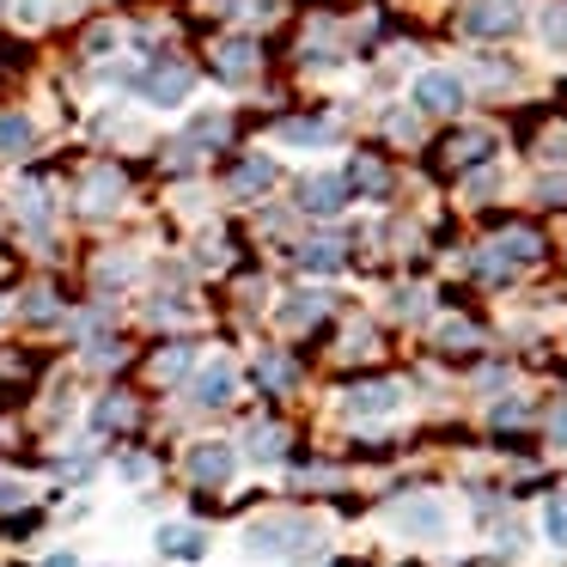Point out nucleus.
Wrapping results in <instances>:
<instances>
[{"instance_id":"obj_16","label":"nucleus","mask_w":567,"mask_h":567,"mask_svg":"<svg viewBox=\"0 0 567 567\" xmlns=\"http://www.w3.org/2000/svg\"><path fill=\"white\" fill-rule=\"evenodd\" d=\"M116 202H123V177H116V172H92V177H86V214H92V208L111 214Z\"/></svg>"},{"instance_id":"obj_5","label":"nucleus","mask_w":567,"mask_h":567,"mask_svg":"<svg viewBox=\"0 0 567 567\" xmlns=\"http://www.w3.org/2000/svg\"><path fill=\"white\" fill-rule=\"evenodd\" d=\"M415 111H427V116H457V111H464V80L445 74V68H427V74L415 80Z\"/></svg>"},{"instance_id":"obj_8","label":"nucleus","mask_w":567,"mask_h":567,"mask_svg":"<svg viewBox=\"0 0 567 567\" xmlns=\"http://www.w3.org/2000/svg\"><path fill=\"white\" fill-rule=\"evenodd\" d=\"M184 470H189V482H208V488H214V482H226L238 470V452L226 440H202V445H189V452H184Z\"/></svg>"},{"instance_id":"obj_29","label":"nucleus","mask_w":567,"mask_h":567,"mask_svg":"<svg viewBox=\"0 0 567 567\" xmlns=\"http://www.w3.org/2000/svg\"><path fill=\"white\" fill-rule=\"evenodd\" d=\"M440 342L445 348H476V330H470V323H440Z\"/></svg>"},{"instance_id":"obj_20","label":"nucleus","mask_w":567,"mask_h":567,"mask_svg":"<svg viewBox=\"0 0 567 567\" xmlns=\"http://www.w3.org/2000/svg\"><path fill=\"white\" fill-rule=\"evenodd\" d=\"M281 141L287 147H330L336 128L330 123H281Z\"/></svg>"},{"instance_id":"obj_22","label":"nucleus","mask_w":567,"mask_h":567,"mask_svg":"<svg viewBox=\"0 0 567 567\" xmlns=\"http://www.w3.org/2000/svg\"><path fill=\"white\" fill-rule=\"evenodd\" d=\"M189 367H196V354H189V342H177V348H165V354L153 360V379H165V384H172V379H184Z\"/></svg>"},{"instance_id":"obj_9","label":"nucleus","mask_w":567,"mask_h":567,"mask_svg":"<svg viewBox=\"0 0 567 567\" xmlns=\"http://www.w3.org/2000/svg\"><path fill=\"white\" fill-rule=\"evenodd\" d=\"M494 147H501V141H494L488 128H457V135L445 141L440 165H445V172H470V165H488Z\"/></svg>"},{"instance_id":"obj_25","label":"nucleus","mask_w":567,"mask_h":567,"mask_svg":"<svg viewBox=\"0 0 567 567\" xmlns=\"http://www.w3.org/2000/svg\"><path fill=\"white\" fill-rule=\"evenodd\" d=\"M257 379L269 384V391H287V384H293V360H281V354H262V360H257Z\"/></svg>"},{"instance_id":"obj_12","label":"nucleus","mask_w":567,"mask_h":567,"mask_svg":"<svg viewBox=\"0 0 567 567\" xmlns=\"http://www.w3.org/2000/svg\"><path fill=\"white\" fill-rule=\"evenodd\" d=\"M226 189H233L238 202H257L262 189H275V165L269 159H238L233 177H226Z\"/></svg>"},{"instance_id":"obj_1","label":"nucleus","mask_w":567,"mask_h":567,"mask_svg":"<svg viewBox=\"0 0 567 567\" xmlns=\"http://www.w3.org/2000/svg\"><path fill=\"white\" fill-rule=\"evenodd\" d=\"M318 525L311 518H257V525L245 530V549L262 555V561H306V555H318Z\"/></svg>"},{"instance_id":"obj_21","label":"nucleus","mask_w":567,"mask_h":567,"mask_svg":"<svg viewBox=\"0 0 567 567\" xmlns=\"http://www.w3.org/2000/svg\"><path fill=\"white\" fill-rule=\"evenodd\" d=\"M543 537H549L555 549H567V494H549V501H543Z\"/></svg>"},{"instance_id":"obj_23","label":"nucleus","mask_w":567,"mask_h":567,"mask_svg":"<svg viewBox=\"0 0 567 567\" xmlns=\"http://www.w3.org/2000/svg\"><path fill=\"white\" fill-rule=\"evenodd\" d=\"M128 415H135V403H128V396H104V403L92 409V433H111V427H123Z\"/></svg>"},{"instance_id":"obj_18","label":"nucleus","mask_w":567,"mask_h":567,"mask_svg":"<svg viewBox=\"0 0 567 567\" xmlns=\"http://www.w3.org/2000/svg\"><path fill=\"white\" fill-rule=\"evenodd\" d=\"M245 445H250V457H257V464H275V457L287 452V433L262 421V427H250V433H245Z\"/></svg>"},{"instance_id":"obj_28","label":"nucleus","mask_w":567,"mask_h":567,"mask_svg":"<svg viewBox=\"0 0 567 567\" xmlns=\"http://www.w3.org/2000/svg\"><path fill=\"white\" fill-rule=\"evenodd\" d=\"M55 7H62V0H19V19H25V25H43Z\"/></svg>"},{"instance_id":"obj_38","label":"nucleus","mask_w":567,"mask_h":567,"mask_svg":"<svg viewBox=\"0 0 567 567\" xmlns=\"http://www.w3.org/2000/svg\"><path fill=\"white\" fill-rule=\"evenodd\" d=\"M43 567H80V561H74V555H68V549H62V555H50V561H43Z\"/></svg>"},{"instance_id":"obj_6","label":"nucleus","mask_w":567,"mask_h":567,"mask_svg":"<svg viewBox=\"0 0 567 567\" xmlns=\"http://www.w3.org/2000/svg\"><path fill=\"white\" fill-rule=\"evenodd\" d=\"M348 421H379V415H396L403 409V384L391 379H372V384H354V391L342 396Z\"/></svg>"},{"instance_id":"obj_15","label":"nucleus","mask_w":567,"mask_h":567,"mask_svg":"<svg viewBox=\"0 0 567 567\" xmlns=\"http://www.w3.org/2000/svg\"><path fill=\"white\" fill-rule=\"evenodd\" d=\"M348 196H384V189H391V177H384V165L379 159H367V153H360L354 165H348Z\"/></svg>"},{"instance_id":"obj_19","label":"nucleus","mask_w":567,"mask_h":567,"mask_svg":"<svg viewBox=\"0 0 567 567\" xmlns=\"http://www.w3.org/2000/svg\"><path fill=\"white\" fill-rule=\"evenodd\" d=\"M537 31H543V43H549V50H567V0H543Z\"/></svg>"},{"instance_id":"obj_30","label":"nucleus","mask_w":567,"mask_h":567,"mask_svg":"<svg viewBox=\"0 0 567 567\" xmlns=\"http://www.w3.org/2000/svg\"><path fill=\"white\" fill-rule=\"evenodd\" d=\"M123 482H153V457H123Z\"/></svg>"},{"instance_id":"obj_13","label":"nucleus","mask_w":567,"mask_h":567,"mask_svg":"<svg viewBox=\"0 0 567 567\" xmlns=\"http://www.w3.org/2000/svg\"><path fill=\"white\" fill-rule=\"evenodd\" d=\"M226 396H233V367H226V360H214V367L189 384V403H196V409H220Z\"/></svg>"},{"instance_id":"obj_26","label":"nucleus","mask_w":567,"mask_h":567,"mask_svg":"<svg viewBox=\"0 0 567 567\" xmlns=\"http://www.w3.org/2000/svg\"><path fill=\"white\" fill-rule=\"evenodd\" d=\"M31 147V123L25 116H0V153H25Z\"/></svg>"},{"instance_id":"obj_31","label":"nucleus","mask_w":567,"mask_h":567,"mask_svg":"<svg viewBox=\"0 0 567 567\" xmlns=\"http://www.w3.org/2000/svg\"><path fill=\"white\" fill-rule=\"evenodd\" d=\"M384 128H391L396 141H415V116H403V111H391V116H384Z\"/></svg>"},{"instance_id":"obj_3","label":"nucleus","mask_w":567,"mask_h":567,"mask_svg":"<svg viewBox=\"0 0 567 567\" xmlns=\"http://www.w3.org/2000/svg\"><path fill=\"white\" fill-rule=\"evenodd\" d=\"M135 92L147 104H159V111H177V104L196 92V74H189L184 62H153L147 74H135Z\"/></svg>"},{"instance_id":"obj_24","label":"nucleus","mask_w":567,"mask_h":567,"mask_svg":"<svg viewBox=\"0 0 567 567\" xmlns=\"http://www.w3.org/2000/svg\"><path fill=\"white\" fill-rule=\"evenodd\" d=\"M214 141H226V116H196V123H189V141H184V147H202V153H208Z\"/></svg>"},{"instance_id":"obj_14","label":"nucleus","mask_w":567,"mask_h":567,"mask_svg":"<svg viewBox=\"0 0 567 567\" xmlns=\"http://www.w3.org/2000/svg\"><path fill=\"white\" fill-rule=\"evenodd\" d=\"M214 68H220V80H250V74H257V43H250V38H233V43H220V55H214Z\"/></svg>"},{"instance_id":"obj_4","label":"nucleus","mask_w":567,"mask_h":567,"mask_svg":"<svg viewBox=\"0 0 567 567\" xmlns=\"http://www.w3.org/2000/svg\"><path fill=\"white\" fill-rule=\"evenodd\" d=\"M525 25V0H470L464 7V31L470 38H506Z\"/></svg>"},{"instance_id":"obj_35","label":"nucleus","mask_w":567,"mask_h":567,"mask_svg":"<svg viewBox=\"0 0 567 567\" xmlns=\"http://www.w3.org/2000/svg\"><path fill=\"white\" fill-rule=\"evenodd\" d=\"M549 440H555V445H567V403L549 415Z\"/></svg>"},{"instance_id":"obj_2","label":"nucleus","mask_w":567,"mask_h":567,"mask_svg":"<svg viewBox=\"0 0 567 567\" xmlns=\"http://www.w3.org/2000/svg\"><path fill=\"white\" fill-rule=\"evenodd\" d=\"M537 257H543V238H537V233H525V226H513V233H501L488 250H482L476 269L488 275V281H494V275L506 281L513 269H525V262H537Z\"/></svg>"},{"instance_id":"obj_7","label":"nucleus","mask_w":567,"mask_h":567,"mask_svg":"<svg viewBox=\"0 0 567 567\" xmlns=\"http://www.w3.org/2000/svg\"><path fill=\"white\" fill-rule=\"evenodd\" d=\"M348 202H354V196H348V177L342 172H318V177H306V184H299V208L318 214V220L342 214Z\"/></svg>"},{"instance_id":"obj_34","label":"nucleus","mask_w":567,"mask_h":567,"mask_svg":"<svg viewBox=\"0 0 567 567\" xmlns=\"http://www.w3.org/2000/svg\"><path fill=\"white\" fill-rule=\"evenodd\" d=\"M19 501H25V488L13 476H0V506H19Z\"/></svg>"},{"instance_id":"obj_10","label":"nucleus","mask_w":567,"mask_h":567,"mask_svg":"<svg viewBox=\"0 0 567 567\" xmlns=\"http://www.w3.org/2000/svg\"><path fill=\"white\" fill-rule=\"evenodd\" d=\"M391 525L403 530V537H445V506L427 501V494H415V501L391 506Z\"/></svg>"},{"instance_id":"obj_37","label":"nucleus","mask_w":567,"mask_h":567,"mask_svg":"<svg viewBox=\"0 0 567 567\" xmlns=\"http://www.w3.org/2000/svg\"><path fill=\"white\" fill-rule=\"evenodd\" d=\"M543 202H567V177H549V184H543Z\"/></svg>"},{"instance_id":"obj_11","label":"nucleus","mask_w":567,"mask_h":567,"mask_svg":"<svg viewBox=\"0 0 567 567\" xmlns=\"http://www.w3.org/2000/svg\"><path fill=\"white\" fill-rule=\"evenodd\" d=\"M159 549L172 555V561H202V555H208V530L172 518V525H159Z\"/></svg>"},{"instance_id":"obj_36","label":"nucleus","mask_w":567,"mask_h":567,"mask_svg":"<svg viewBox=\"0 0 567 567\" xmlns=\"http://www.w3.org/2000/svg\"><path fill=\"white\" fill-rule=\"evenodd\" d=\"M494 421H501V427H513V421H525V409H518V403H501V409H494Z\"/></svg>"},{"instance_id":"obj_33","label":"nucleus","mask_w":567,"mask_h":567,"mask_svg":"<svg viewBox=\"0 0 567 567\" xmlns=\"http://www.w3.org/2000/svg\"><path fill=\"white\" fill-rule=\"evenodd\" d=\"M25 311H31V318H55V299H50V293H31Z\"/></svg>"},{"instance_id":"obj_17","label":"nucleus","mask_w":567,"mask_h":567,"mask_svg":"<svg viewBox=\"0 0 567 567\" xmlns=\"http://www.w3.org/2000/svg\"><path fill=\"white\" fill-rule=\"evenodd\" d=\"M299 269H311V275H336V269H342V245H336V238H311V245L299 250Z\"/></svg>"},{"instance_id":"obj_32","label":"nucleus","mask_w":567,"mask_h":567,"mask_svg":"<svg viewBox=\"0 0 567 567\" xmlns=\"http://www.w3.org/2000/svg\"><path fill=\"white\" fill-rule=\"evenodd\" d=\"M111 43H116V31H111V25H99V31L86 38V55H111Z\"/></svg>"},{"instance_id":"obj_27","label":"nucleus","mask_w":567,"mask_h":567,"mask_svg":"<svg viewBox=\"0 0 567 567\" xmlns=\"http://www.w3.org/2000/svg\"><path fill=\"white\" fill-rule=\"evenodd\" d=\"M318 311H323V299H318V293H306V299H287V306H281V323H293V330H299V323H311Z\"/></svg>"}]
</instances>
